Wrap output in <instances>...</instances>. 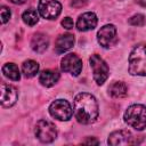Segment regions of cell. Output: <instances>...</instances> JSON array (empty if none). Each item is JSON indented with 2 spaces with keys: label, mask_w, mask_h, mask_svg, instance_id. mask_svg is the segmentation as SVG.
<instances>
[{
  "label": "cell",
  "mask_w": 146,
  "mask_h": 146,
  "mask_svg": "<svg viewBox=\"0 0 146 146\" xmlns=\"http://www.w3.org/2000/svg\"><path fill=\"white\" fill-rule=\"evenodd\" d=\"M62 25H63V27H65V29H67V30H71V29H73L74 23H73V19H72L71 17H65V18L62 21Z\"/></svg>",
  "instance_id": "22"
},
{
  "label": "cell",
  "mask_w": 146,
  "mask_h": 146,
  "mask_svg": "<svg viewBox=\"0 0 146 146\" xmlns=\"http://www.w3.org/2000/svg\"><path fill=\"white\" fill-rule=\"evenodd\" d=\"M22 19H23V22H24L26 25L33 26V25H35V24L38 23V21H39V15H38L36 10H35L34 8H29V9H26V10L23 13Z\"/></svg>",
  "instance_id": "19"
},
{
  "label": "cell",
  "mask_w": 146,
  "mask_h": 146,
  "mask_svg": "<svg viewBox=\"0 0 146 146\" xmlns=\"http://www.w3.org/2000/svg\"><path fill=\"white\" fill-rule=\"evenodd\" d=\"M35 136L41 143H52L57 137L56 127L47 120H40L35 125Z\"/></svg>",
  "instance_id": "5"
},
{
  "label": "cell",
  "mask_w": 146,
  "mask_h": 146,
  "mask_svg": "<svg viewBox=\"0 0 146 146\" xmlns=\"http://www.w3.org/2000/svg\"><path fill=\"white\" fill-rule=\"evenodd\" d=\"M124 122L136 130H144L146 128V106L135 104L127 108L124 113Z\"/></svg>",
  "instance_id": "3"
},
{
  "label": "cell",
  "mask_w": 146,
  "mask_h": 146,
  "mask_svg": "<svg viewBox=\"0 0 146 146\" xmlns=\"http://www.w3.org/2000/svg\"><path fill=\"white\" fill-rule=\"evenodd\" d=\"M49 46V39L42 33H35L31 40V47L35 52H43Z\"/></svg>",
  "instance_id": "14"
},
{
  "label": "cell",
  "mask_w": 146,
  "mask_h": 146,
  "mask_svg": "<svg viewBox=\"0 0 146 146\" xmlns=\"http://www.w3.org/2000/svg\"><path fill=\"white\" fill-rule=\"evenodd\" d=\"M73 112L76 121L82 124H90L98 117L99 108L96 98L88 92H80L73 102Z\"/></svg>",
  "instance_id": "1"
},
{
  "label": "cell",
  "mask_w": 146,
  "mask_h": 146,
  "mask_svg": "<svg viewBox=\"0 0 146 146\" xmlns=\"http://www.w3.org/2000/svg\"><path fill=\"white\" fill-rule=\"evenodd\" d=\"M97 40L99 44L104 48L113 47L117 42V35H116V27L113 24H106L97 33Z\"/></svg>",
  "instance_id": "8"
},
{
  "label": "cell",
  "mask_w": 146,
  "mask_h": 146,
  "mask_svg": "<svg viewBox=\"0 0 146 146\" xmlns=\"http://www.w3.org/2000/svg\"><path fill=\"white\" fill-rule=\"evenodd\" d=\"M49 113L59 121H67L72 117L73 111L70 103L65 99H56L49 106Z\"/></svg>",
  "instance_id": "6"
},
{
  "label": "cell",
  "mask_w": 146,
  "mask_h": 146,
  "mask_svg": "<svg viewBox=\"0 0 146 146\" xmlns=\"http://www.w3.org/2000/svg\"><path fill=\"white\" fill-rule=\"evenodd\" d=\"M38 11L46 19H56L62 11V5L57 0H40Z\"/></svg>",
  "instance_id": "7"
},
{
  "label": "cell",
  "mask_w": 146,
  "mask_h": 146,
  "mask_svg": "<svg viewBox=\"0 0 146 146\" xmlns=\"http://www.w3.org/2000/svg\"><path fill=\"white\" fill-rule=\"evenodd\" d=\"M89 63H90V67L92 70L94 80L96 81L97 84H99V86L103 84L110 74V68H108L106 62L97 54H94L90 56Z\"/></svg>",
  "instance_id": "4"
},
{
  "label": "cell",
  "mask_w": 146,
  "mask_h": 146,
  "mask_svg": "<svg viewBox=\"0 0 146 146\" xmlns=\"http://www.w3.org/2000/svg\"><path fill=\"white\" fill-rule=\"evenodd\" d=\"M97 22H98V18L95 15V13L88 11L79 16L78 22H76V27L79 31L86 32V31L95 29L97 25Z\"/></svg>",
  "instance_id": "12"
},
{
  "label": "cell",
  "mask_w": 146,
  "mask_h": 146,
  "mask_svg": "<svg viewBox=\"0 0 146 146\" xmlns=\"http://www.w3.org/2000/svg\"><path fill=\"white\" fill-rule=\"evenodd\" d=\"M87 2L88 0H72L71 6H73L74 8H81V7H84Z\"/></svg>",
  "instance_id": "23"
},
{
  "label": "cell",
  "mask_w": 146,
  "mask_h": 146,
  "mask_svg": "<svg viewBox=\"0 0 146 146\" xmlns=\"http://www.w3.org/2000/svg\"><path fill=\"white\" fill-rule=\"evenodd\" d=\"M22 72L24 74V76L33 78L39 72V64L35 60H32V59L25 60L22 65Z\"/></svg>",
  "instance_id": "18"
},
{
  "label": "cell",
  "mask_w": 146,
  "mask_h": 146,
  "mask_svg": "<svg viewBox=\"0 0 146 146\" xmlns=\"http://www.w3.org/2000/svg\"><path fill=\"white\" fill-rule=\"evenodd\" d=\"M145 16L141 15V14H137V15H133L132 17L129 18V24L132 25V26H143L145 24Z\"/></svg>",
  "instance_id": "20"
},
{
  "label": "cell",
  "mask_w": 146,
  "mask_h": 146,
  "mask_svg": "<svg viewBox=\"0 0 146 146\" xmlns=\"http://www.w3.org/2000/svg\"><path fill=\"white\" fill-rule=\"evenodd\" d=\"M2 73L6 78L13 80V81H18L21 79V73L17 67V65H15L14 63H7L2 66Z\"/></svg>",
  "instance_id": "17"
},
{
  "label": "cell",
  "mask_w": 146,
  "mask_h": 146,
  "mask_svg": "<svg viewBox=\"0 0 146 146\" xmlns=\"http://www.w3.org/2000/svg\"><path fill=\"white\" fill-rule=\"evenodd\" d=\"M107 143L113 146L117 145H131V144H137V140L132 136L131 132L127 130H117L114 131L110 135Z\"/></svg>",
  "instance_id": "10"
},
{
  "label": "cell",
  "mask_w": 146,
  "mask_h": 146,
  "mask_svg": "<svg viewBox=\"0 0 146 146\" xmlns=\"http://www.w3.org/2000/svg\"><path fill=\"white\" fill-rule=\"evenodd\" d=\"M60 68L74 76H78L82 71V60L75 54H67L60 62Z\"/></svg>",
  "instance_id": "9"
},
{
  "label": "cell",
  "mask_w": 146,
  "mask_h": 146,
  "mask_svg": "<svg viewBox=\"0 0 146 146\" xmlns=\"http://www.w3.org/2000/svg\"><path fill=\"white\" fill-rule=\"evenodd\" d=\"M18 98L17 89L10 84H1V105L2 107H11Z\"/></svg>",
  "instance_id": "11"
},
{
  "label": "cell",
  "mask_w": 146,
  "mask_h": 146,
  "mask_svg": "<svg viewBox=\"0 0 146 146\" xmlns=\"http://www.w3.org/2000/svg\"><path fill=\"white\" fill-rule=\"evenodd\" d=\"M108 91H110V95L113 98H123V97L127 96L128 88H127L124 82L116 81V82L111 84V87L108 88Z\"/></svg>",
  "instance_id": "16"
},
{
  "label": "cell",
  "mask_w": 146,
  "mask_h": 146,
  "mask_svg": "<svg viewBox=\"0 0 146 146\" xmlns=\"http://www.w3.org/2000/svg\"><path fill=\"white\" fill-rule=\"evenodd\" d=\"M74 42H75V39H74L73 34L66 33V34L58 36V39L56 40V43H55L56 54H63V52L70 50L74 46Z\"/></svg>",
  "instance_id": "13"
},
{
  "label": "cell",
  "mask_w": 146,
  "mask_h": 146,
  "mask_svg": "<svg viewBox=\"0 0 146 146\" xmlns=\"http://www.w3.org/2000/svg\"><path fill=\"white\" fill-rule=\"evenodd\" d=\"M10 2H13V3H15V5H22V3H24L26 0H9Z\"/></svg>",
  "instance_id": "25"
},
{
  "label": "cell",
  "mask_w": 146,
  "mask_h": 146,
  "mask_svg": "<svg viewBox=\"0 0 146 146\" xmlns=\"http://www.w3.org/2000/svg\"><path fill=\"white\" fill-rule=\"evenodd\" d=\"M59 80V73L52 70H44L40 73L39 82L44 87H52Z\"/></svg>",
  "instance_id": "15"
},
{
  "label": "cell",
  "mask_w": 146,
  "mask_h": 146,
  "mask_svg": "<svg viewBox=\"0 0 146 146\" xmlns=\"http://www.w3.org/2000/svg\"><path fill=\"white\" fill-rule=\"evenodd\" d=\"M0 14H1V22H2V24L7 23V22L9 21V18H10V16H11V11H10V9L7 8L6 6H2V7H1Z\"/></svg>",
  "instance_id": "21"
},
{
  "label": "cell",
  "mask_w": 146,
  "mask_h": 146,
  "mask_svg": "<svg viewBox=\"0 0 146 146\" xmlns=\"http://www.w3.org/2000/svg\"><path fill=\"white\" fill-rule=\"evenodd\" d=\"M136 2L139 3V5L143 6V7H146V0H136Z\"/></svg>",
  "instance_id": "26"
},
{
  "label": "cell",
  "mask_w": 146,
  "mask_h": 146,
  "mask_svg": "<svg viewBox=\"0 0 146 146\" xmlns=\"http://www.w3.org/2000/svg\"><path fill=\"white\" fill-rule=\"evenodd\" d=\"M129 73L131 75H146V43L136 46L129 56Z\"/></svg>",
  "instance_id": "2"
},
{
  "label": "cell",
  "mask_w": 146,
  "mask_h": 146,
  "mask_svg": "<svg viewBox=\"0 0 146 146\" xmlns=\"http://www.w3.org/2000/svg\"><path fill=\"white\" fill-rule=\"evenodd\" d=\"M83 144H95V145H97L98 144V140L97 139H94V138H88V139H86L83 141Z\"/></svg>",
  "instance_id": "24"
}]
</instances>
